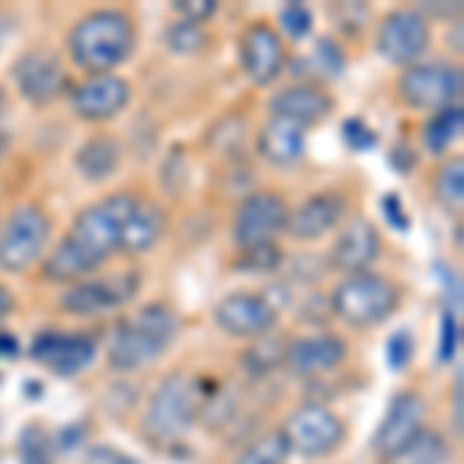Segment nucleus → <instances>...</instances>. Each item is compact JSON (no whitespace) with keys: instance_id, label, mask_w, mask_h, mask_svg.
<instances>
[{"instance_id":"obj_1","label":"nucleus","mask_w":464,"mask_h":464,"mask_svg":"<svg viewBox=\"0 0 464 464\" xmlns=\"http://www.w3.org/2000/svg\"><path fill=\"white\" fill-rule=\"evenodd\" d=\"M65 47L81 72L111 74L137 50V19L121 6H96L74 19Z\"/></svg>"},{"instance_id":"obj_2","label":"nucleus","mask_w":464,"mask_h":464,"mask_svg":"<svg viewBox=\"0 0 464 464\" xmlns=\"http://www.w3.org/2000/svg\"><path fill=\"white\" fill-rule=\"evenodd\" d=\"M183 319L170 304L152 301L143 304L130 316L118 319L106 347V362L111 372H140L168 353L170 343L179 338Z\"/></svg>"},{"instance_id":"obj_3","label":"nucleus","mask_w":464,"mask_h":464,"mask_svg":"<svg viewBox=\"0 0 464 464\" xmlns=\"http://www.w3.org/2000/svg\"><path fill=\"white\" fill-rule=\"evenodd\" d=\"M201 402H205V381H198L189 372H170L159 381L146 400L140 428L143 437L152 443H177L198 424Z\"/></svg>"},{"instance_id":"obj_4","label":"nucleus","mask_w":464,"mask_h":464,"mask_svg":"<svg viewBox=\"0 0 464 464\" xmlns=\"http://www.w3.org/2000/svg\"><path fill=\"white\" fill-rule=\"evenodd\" d=\"M137 201L140 196L130 189H118V192H109V196L90 201L87 208H81V211L72 217L63 238L72 242L87 260H93V264L102 269L111 254H118L124 223H127V217L133 214Z\"/></svg>"},{"instance_id":"obj_5","label":"nucleus","mask_w":464,"mask_h":464,"mask_svg":"<svg viewBox=\"0 0 464 464\" xmlns=\"http://www.w3.org/2000/svg\"><path fill=\"white\" fill-rule=\"evenodd\" d=\"M328 306L350 328H375L400 313L402 285L393 276L365 269V273L343 276L328 297Z\"/></svg>"},{"instance_id":"obj_6","label":"nucleus","mask_w":464,"mask_h":464,"mask_svg":"<svg viewBox=\"0 0 464 464\" xmlns=\"http://www.w3.org/2000/svg\"><path fill=\"white\" fill-rule=\"evenodd\" d=\"M53 238V217L41 201H25L13 208L0 223V269L22 276L44 260Z\"/></svg>"},{"instance_id":"obj_7","label":"nucleus","mask_w":464,"mask_h":464,"mask_svg":"<svg viewBox=\"0 0 464 464\" xmlns=\"http://www.w3.org/2000/svg\"><path fill=\"white\" fill-rule=\"evenodd\" d=\"M288 452L304 461H319L341 452L347 443V421L325 402H297L279 424Z\"/></svg>"},{"instance_id":"obj_8","label":"nucleus","mask_w":464,"mask_h":464,"mask_svg":"<svg viewBox=\"0 0 464 464\" xmlns=\"http://www.w3.org/2000/svg\"><path fill=\"white\" fill-rule=\"evenodd\" d=\"M461 87V65H452L446 59H421L415 65H406V69H400V78L393 84L400 106L411 111H428V115L459 106Z\"/></svg>"},{"instance_id":"obj_9","label":"nucleus","mask_w":464,"mask_h":464,"mask_svg":"<svg viewBox=\"0 0 464 464\" xmlns=\"http://www.w3.org/2000/svg\"><path fill=\"white\" fill-rule=\"evenodd\" d=\"M140 291H143L140 269H121V273L106 276V279H81L74 285H65L63 295H59V310L65 316L78 319L106 316V313H115L137 301Z\"/></svg>"},{"instance_id":"obj_10","label":"nucleus","mask_w":464,"mask_h":464,"mask_svg":"<svg viewBox=\"0 0 464 464\" xmlns=\"http://www.w3.org/2000/svg\"><path fill=\"white\" fill-rule=\"evenodd\" d=\"M430 22L421 16L418 6H393L378 19L375 28V50L391 65H415L430 50Z\"/></svg>"},{"instance_id":"obj_11","label":"nucleus","mask_w":464,"mask_h":464,"mask_svg":"<svg viewBox=\"0 0 464 464\" xmlns=\"http://www.w3.org/2000/svg\"><path fill=\"white\" fill-rule=\"evenodd\" d=\"M13 87L19 90V96L34 109L53 106L59 96H65L72 90L69 69L63 65V59L53 50H25L16 56V63L10 65Z\"/></svg>"},{"instance_id":"obj_12","label":"nucleus","mask_w":464,"mask_h":464,"mask_svg":"<svg viewBox=\"0 0 464 464\" xmlns=\"http://www.w3.org/2000/svg\"><path fill=\"white\" fill-rule=\"evenodd\" d=\"M285 220H288V198L276 189H257L248 192L236 205L232 214L229 232L236 248H254V245L276 242L279 236H285Z\"/></svg>"},{"instance_id":"obj_13","label":"nucleus","mask_w":464,"mask_h":464,"mask_svg":"<svg viewBox=\"0 0 464 464\" xmlns=\"http://www.w3.org/2000/svg\"><path fill=\"white\" fill-rule=\"evenodd\" d=\"M238 65L254 87H273L285 74L288 47L269 19H254L238 37Z\"/></svg>"},{"instance_id":"obj_14","label":"nucleus","mask_w":464,"mask_h":464,"mask_svg":"<svg viewBox=\"0 0 464 464\" xmlns=\"http://www.w3.org/2000/svg\"><path fill=\"white\" fill-rule=\"evenodd\" d=\"M214 322L223 334L236 341H257L276 332L279 310L260 291H229L214 306Z\"/></svg>"},{"instance_id":"obj_15","label":"nucleus","mask_w":464,"mask_h":464,"mask_svg":"<svg viewBox=\"0 0 464 464\" xmlns=\"http://www.w3.org/2000/svg\"><path fill=\"white\" fill-rule=\"evenodd\" d=\"M100 338L93 332H59L44 328L32 341V359L56 378H74L93 365Z\"/></svg>"},{"instance_id":"obj_16","label":"nucleus","mask_w":464,"mask_h":464,"mask_svg":"<svg viewBox=\"0 0 464 464\" xmlns=\"http://www.w3.org/2000/svg\"><path fill=\"white\" fill-rule=\"evenodd\" d=\"M350 356V343L338 332H304L285 338L282 369L295 378H319L338 372Z\"/></svg>"},{"instance_id":"obj_17","label":"nucleus","mask_w":464,"mask_h":464,"mask_svg":"<svg viewBox=\"0 0 464 464\" xmlns=\"http://www.w3.org/2000/svg\"><path fill=\"white\" fill-rule=\"evenodd\" d=\"M133 100L130 81L121 78L118 72L111 74H87L81 84L69 90V106L81 121L106 124L115 121L121 111H127Z\"/></svg>"},{"instance_id":"obj_18","label":"nucleus","mask_w":464,"mask_h":464,"mask_svg":"<svg viewBox=\"0 0 464 464\" xmlns=\"http://www.w3.org/2000/svg\"><path fill=\"white\" fill-rule=\"evenodd\" d=\"M424 428H428V400H424L421 391L406 387V391L393 393L391 406H387L384 418H381L375 430V440H372V452L381 461H387Z\"/></svg>"},{"instance_id":"obj_19","label":"nucleus","mask_w":464,"mask_h":464,"mask_svg":"<svg viewBox=\"0 0 464 464\" xmlns=\"http://www.w3.org/2000/svg\"><path fill=\"white\" fill-rule=\"evenodd\" d=\"M347 211H350V201L341 189L313 192L297 208H288L285 236L291 242H304V245L319 242V238L332 236L334 229H341V223L347 220Z\"/></svg>"},{"instance_id":"obj_20","label":"nucleus","mask_w":464,"mask_h":464,"mask_svg":"<svg viewBox=\"0 0 464 464\" xmlns=\"http://www.w3.org/2000/svg\"><path fill=\"white\" fill-rule=\"evenodd\" d=\"M381 248H384V242H381L375 223L369 217H353L338 229V238H334L332 251H328V266L343 276L365 273V269L378 264Z\"/></svg>"},{"instance_id":"obj_21","label":"nucleus","mask_w":464,"mask_h":464,"mask_svg":"<svg viewBox=\"0 0 464 464\" xmlns=\"http://www.w3.org/2000/svg\"><path fill=\"white\" fill-rule=\"evenodd\" d=\"M334 111V96L319 81H297L269 96V118H285L301 127H316Z\"/></svg>"},{"instance_id":"obj_22","label":"nucleus","mask_w":464,"mask_h":464,"mask_svg":"<svg viewBox=\"0 0 464 464\" xmlns=\"http://www.w3.org/2000/svg\"><path fill=\"white\" fill-rule=\"evenodd\" d=\"M168 229H170L168 208L155 198H140L133 214L127 217V223H124L118 251L127 254V257H143V254L159 248L161 238L168 236Z\"/></svg>"},{"instance_id":"obj_23","label":"nucleus","mask_w":464,"mask_h":464,"mask_svg":"<svg viewBox=\"0 0 464 464\" xmlns=\"http://www.w3.org/2000/svg\"><path fill=\"white\" fill-rule=\"evenodd\" d=\"M257 159L273 168H295L306 155V127L285 121V118H266L254 140Z\"/></svg>"},{"instance_id":"obj_24","label":"nucleus","mask_w":464,"mask_h":464,"mask_svg":"<svg viewBox=\"0 0 464 464\" xmlns=\"http://www.w3.org/2000/svg\"><path fill=\"white\" fill-rule=\"evenodd\" d=\"M124 164V146L111 133H93L84 143L74 149V170L87 183H106L121 170Z\"/></svg>"},{"instance_id":"obj_25","label":"nucleus","mask_w":464,"mask_h":464,"mask_svg":"<svg viewBox=\"0 0 464 464\" xmlns=\"http://www.w3.org/2000/svg\"><path fill=\"white\" fill-rule=\"evenodd\" d=\"M461 127H464L461 102H459V106H449L443 111H433V115L421 127V143H424V149H428L430 155L443 159L449 149H452L455 140L461 137Z\"/></svg>"},{"instance_id":"obj_26","label":"nucleus","mask_w":464,"mask_h":464,"mask_svg":"<svg viewBox=\"0 0 464 464\" xmlns=\"http://www.w3.org/2000/svg\"><path fill=\"white\" fill-rule=\"evenodd\" d=\"M449 461V440L437 428H424L409 440L400 452H393L381 464H446Z\"/></svg>"},{"instance_id":"obj_27","label":"nucleus","mask_w":464,"mask_h":464,"mask_svg":"<svg viewBox=\"0 0 464 464\" xmlns=\"http://www.w3.org/2000/svg\"><path fill=\"white\" fill-rule=\"evenodd\" d=\"M282 362H285V338L276 332L251 341V347L242 353V369L248 378H269L276 369H282Z\"/></svg>"},{"instance_id":"obj_28","label":"nucleus","mask_w":464,"mask_h":464,"mask_svg":"<svg viewBox=\"0 0 464 464\" xmlns=\"http://www.w3.org/2000/svg\"><path fill=\"white\" fill-rule=\"evenodd\" d=\"M430 192L443 211H449V214L461 211V205H464V159L461 155L443 159V164L437 168V174H433Z\"/></svg>"},{"instance_id":"obj_29","label":"nucleus","mask_w":464,"mask_h":464,"mask_svg":"<svg viewBox=\"0 0 464 464\" xmlns=\"http://www.w3.org/2000/svg\"><path fill=\"white\" fill-rule=\"evenodd\" d=\"M164 47H168L174 56L192 59V56H201L208 47H211V37H208L205 25H192V22L174 19L168 28H164Z\"/></svg>"},{"instance_id":"obj_30","label":"nucleus","mask_w":464,"mask_h":464,"mask_svg":"<svg viewBox=\"0 0 464 464\" xmlns=\"http://www.w3.org/2000/svg\"><path fill=\"white\" fill-rule=\"evenodd\" d=\"M288 459H291L288 443H285V437H282V430L276 428V430L260 433L257 440H251V443L236 455L232 464H285Z\"/></svg>"},{"instance_id":"obj_31","label":"nucleus","mask_w":464,"mask_h":464,"mask_svg":"<svg viewBox=\"0 0 464 464\" xmlns=\"http://www.w3.org/2000/svg\"><path fill=\"white\" fill-rule=\"evenodd\" d=\"M285 254H282L279 242H266V245H254V248H238L236 257V269H245V273H276L282 266Z\"/></svg>"},{"instance_id":"obj_32","label":"nucleus","mask_w":464,"mask_h":464,"mask_svg":"<svg viewBox=\"0 0 464 464\" xmlns=\"http://www.w3.org/2000/svg\"><path fill=\"white\" fill-rule=\"evenodd\" d=\"M276 32L282 34V41H304L313 32V10L306 4H285L279 6V16H276Z\"/></svg>"},{"instance_id":"obj_33","label":"nucleus","mask_w":464,"mask_h":464,"mask_svg":"<svg viewBox=\"0 0 464 464\" xmlns=\"http://www.w3.org/2000/svg\"><path fill=\"white\" fill-rule=\"evenodd\" d=\"M411 359H415V338H411V332L409 328L393 332L391 341H387V365H391L393 372H406L411 365Z\"/></svg>"},{"instance_id":"obj_34","label":"nucleus","mask_w":464,"mask_h":464,"mask_svg":"<svg viewBox=\"0 0 464 464\" xmlns=\"http://www.w3.org/2000/svg\"><path fill=\"white\" fill-rule=\"evenodd\" d=\"M343 143L353 149V152H372L378 146V133L362 118H347L343 121Z\"/></svg>"},{"instance_id":"obj_35","label":"nucleus","mask_w":464,"mask_h":464,"mask_svg":"<svg viewBox=\"0 0 464 464\" xmlns=\"http://www.w3.org/2000/svg\"><path fill=\"white\" fill-rule=\"evenodd\" d=\"M170 10H174L177 19L192 22V25H205V22H211L217 16L220 6H217L214 0H179V4L170 6Z\"/></svg>"},{"instance_id":"obj_36","label":"nucleus","mask_w":464,"mask_h":464,"mask_svg":"<svg viewBox=\"0 0 464 464\" xmlns=\"http://www.w3.org/2000/svg\"><path fill=\"white\" fill-rule=\"evenodd\" d=\"M459 313H452L446 306L443 310V328H440V362H452L455 353H459Z\"/></svg>"},{"instance_id":"obj_37","label":"nucleus","mask_w":464,"mask_h":464,"mask_svg":"<svg viewBox=\"0 0 464 464\" xmlns=\"http://www.w3.org/2000/svg\"><path fill=\"white\" fill-rule=\"evenodd\" d=\"M316 59L328 74H341L343 65H347V56H343L341 44L334 41V37H322V41L316 44Z\"/></svg>"},{"instance_id":"obj_38","label":"nucleus","mask_w":464,"mask_h":464,"mask_svg":"<svg viewBox=\"0 0 464 464\" xmlns=\"http://www.w3.org/2000/svg\"><path fill=\"white\" fill-rule=\"evenodd\" d=\"M381 214H384L387 227H393L396 232H409V214L396 192H387V196L381 198Z\"/></svg>"},{"instance_id":"obj_39","label":"nucleus","mask_w":464,"mask_h":464,"mask_svg":"<svg viewBox=\"0 0 464 464\" xmlns=\"http://www.w3.org/2000/svg\"><path fill=\"white\" fill-rule=\"evenodd\" d=\"M87 464H140L137 459H130L127 452L115 446H90L87 449Z\"/></svg>"},{"instance_id":"obj_40","label":"nucleus","mask_w":464,"mask_h":464,"mask_svg":"<svg viewBox=\"0 0 464 464\" xmlns=\"http://www.w3.org/2000/svg\"><path fill=\"white\" fill-rule=\"evenodd\" d=\"M87 443V428H81V424H69V428H63L53 437V446L59 452H74V449H81Z\"/></svg>"},{"instance_id":"obj_41","label":"nucleus","mask_w":464,"mask_h":464,"mask_svg":"<svg viewBox=\"0 0 464 464\" xmlns=\"http://www.w3.org/2000/svg\"><path fill=\"white\" fill-rule=\"evenodd\" d=\"M391 164H393V170H400V174L406 177L418 168V152L406 143H396L393 152H391Z\"/></svg>"},{"instance_id":"obj_42","label":"nucleus","mask_w":464,"mask_h":464,"mask_svg":"<svg viewBox=\"0 0 464 464\" xmlns=\"http://www.w3.org/2000/svg\"><path fill=\"white\" fill-rule=\"evenodd\" d=\"M16 313V295L6 288V282H0V322H6Z\"/></svg>"},{"instance_id":"obj_43","label":"nucleus","mask_w":464,"mask_h":464,"mask_svg":"<svg viewBox=\"0 0 464 464\" xmlns=\"http://www.w3.org/2000/svg\"><path fill=\"white\" fill-rule=\"evenodd\" d=\"M19 341L13 338V334L0 332V359H16L19 356Z\"/></svg>"},{"instance_id":"obj_44","label":"nucleus","mask_w":464,"mask_h":464,"mask_svg":"<svg viewBox=\"0 0 464 464\" xmlns=\"http://www.w3.org/2000/svg\"><path fill=\"white\" fill-rule=\"evenodd\" d=\"M6 106H10V96H6V87L0 84V115L6 111Z\"/></svg>"},{"instance_id":"obj_45","label":"nucleus","mask_w":464,"mask_h":464,"mask_svg":"<svg viewBox=\"0 0 464 464\" xmlns=\"http://www.w3.org/2000/svg\"><path fill=\"white\" fill-rule=\"evenodd\" d=\"M6 146H10V140H6L4 133H0V161H4V155H6Z\"/></svg>"}]
</instances>
